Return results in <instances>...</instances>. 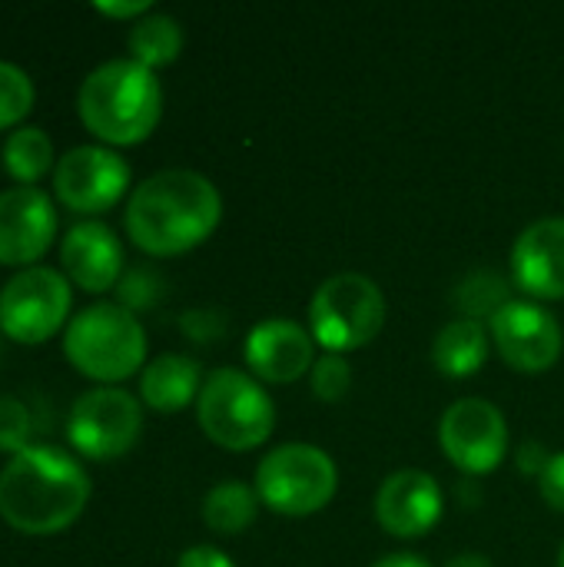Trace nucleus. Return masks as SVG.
I'll return each mask as SVG.
<instances>
[{
    "mask_svg": "<svg viewBox=\"0 0 564 567\" xmlns=\"http://www.w3.org/2000/svg\"><path fill=\"white\" fill-rule=\"evenodd\" d=\"M223 219L219 189L193 169H163L143 179L126 203V236L150 256H183L206 243Z\"/></svg>",
    "mask_w": 564,
    "mask_h": 567,
    "instance_id": "nucleus-1",
    "label": "nucleus"
},
{
    "mask_svg": "<svg viewBox=\"0 0 564 567\" xmlns=\"http://www.w3.org/2000/svg\"><path fill=\"white\" fill-rule=\"evenodd\" d=\"M90 502L83 465L57 445H27L0 472V518L20 535H60Z\"/></svg>",
    "mask_w": 564,
    "mask_h": 567,
    "instance_id": "nucleus-2",
    "label": "nucleus"
},
{
    "mask_svg": "<svg viewBox=\"0 0 564 567\" xmlns=\"http://www.w3.org/2000/svg\"><path fill=\"white\" fill-rule=\"evenodd\" d=\"M76 110L96 140L110 146H136L163 116V86L156 73L133 56L106 60L80 83Z\"/></svg>",
    "mask_w": 564,
    "mask_h": 567,
    "instance_id": "nucleus-3",
    "label": "nucleus"
},
{
    "mask_svg": "<svg viewBox=\"0 0 564 567\" xmlns=\"http://www.w3.org/2000/svg\"><path fill=\"white\" fill-rule=\"evenodd\" d=\"M63 355L80 375L113 385L143 369L146 332L126 306L96 302L70 319L63 332Z\"/></svg>",
    "mask_w": 564,
    "mask_h": 567,
    "instance_id": "nucleus-4",
    "label": "nucleus"
},
{
    "mask_svg": "<svg viewBox=\"0 0 564 567\" xmlns=\"http://www.w3.org/2000/svg\"><path fill=\"white\" fill-rule=\"evenodd\" d=\"M196 419L206 439L219 449L249 452L273 435L276 409L253 375L239 369H216L199 389Z\"/></svg>",
    "mask_w": 564,
    "mask_h": 567,
    "instance_id": "nucleus-5",
    "label": "nucleus"
},
{
    "mask_svg": "<svg viewBox=\"0 0 564 567\" xmlns=\"http://www.w3.org/2000/svg\"><path fill=\"white\" fill-rule=\"evenodd\" d=\"M386 322V296L362 272L329 276L309 302L312 339L326 352H356L369 346Z\"/></svg>",
    "mask_w": 564,
    "mask_h": 567,
    "instance_id": "nucleus-6",
    "label": "nucleus"
},
{
    "mask_svg": "<svg viewBox=\"0 0 564 567\" xmlns=\"http://www.w3.org/2000/svg\"><path fill=\"white\" fill-rule=\"evenodd\" d=\"M339 485L336 462L306 442H289L273 449L256 468L259 502L286 518H306L322 512Z\"/></svg>",
    "mask_w": 564,
    "mask_h": 567,
    "instance_id": "nucleus-7",
    "label": "nucleus"
},
{
    "mask_svg": "<svg viewBox=\"0 0 564 567\" xmlns=\"http://www.w3.org/2000/svg\"><path fill=\"white\" fill-rule=\"evenodd\" d=\"M70 279L47 266L20 269L0 289V332L17 346H40L70 326Z\"/></svg>",
    "mask_w": 564,
    "mask_h": 567,
    "instance_id": "nucleus-8",
    "label": "nucleus"
},
{
    "mask_svg": "<svg viewBox=\"0 0 564 567\" xmlns=\"http://www.w3.org/2000/svg\"><path fill=\"white\" fill-rule=\"evenodd\" d=\"M143 432V405L113 385L83 392L70 409L66 439L70 445L93 462H113L126 455Z\"/></svg>",
    "mask_w": 564,
    "mask_h": 567,
    "instance_id": "nucleus-9",
    "label": "nucleus"
},
{
    "mask_svg": "<svg viewBox=\"0 0 564 567\" xmlns=\"http://www.w3.org/2000/svg\"><path fill=\"white\" fill-rule=\"evenodd\" d=\"M439 442L455 468L465 475H489L505 462L509 425L502 409L489 399H459L439 422Z\"/></svg>",
    "mask_w": 564,
    "mask_h": 567,
    "instance_id": "nucleus-10",
    "label": "nucleus"
},
{
    "mask_svg": "<svg viewBox=\"0 0 564 567\" xmlns=\"http://www.w3.org/2000/svg\"><path fill=\"white\" fill-rule=\"evenodd\" d=\"M130 189V166L120 153L106 146H73L57 159L53 193L80 216H96L113 209Z\"/></svg>",
    "mask_w": 564,
    "mask_h": 567,
    "instance_id": "nucleus-11",
    "label": "nucleus"
},
{
    "mask_svg": "<svg viewBox=\"0 0 564 567\" xmlns=\"http://www.w3.org/2000/svg\"><path fill=\"white\" fill-rule=\"evenodd\" d=\"M489 336L499 355L525 375L548 372L562 359V326L545 306L532 299H512L505 309H499L489 322Z\"/></svg>",
    "mask_w": 564,
    "mask_h": 567,
    "instance_id": "nucleus-12",
    "label": "nucleus"
},
{
    "mask_svg": "<svg viewBox=\"0 0 564 567\" xmlns=\"http://www.w3.org/2000/svg\"><path fill=\"white\" fill-rule=\"evenodd\" d=\"M57 239L53 199L37 186L0 193V266H33Z\"/></svg>",
    "mask_w": 564,
    "mask_h": 567,
    "instance_id": "nucleus-13",
    "label": "nucleus"
},
{
    "mask_svg": "<svg viewBox=\"0 0 564 567\" xmlns=\"http://www.w3.org/2000/svg\"><path fill=\"white\" fill-rule=\"evenodd\" d=\"M442 488L429 472H392L376 492V522L396 538H422L442 518Z\"/></svg>",
    "mask_w": 564,
    "mask_h": 567,
    "instance_id": "nucleus-14",
    "label": "nucleus"
},
{
    "mask_svg": "<svg viewBox=\"0 0 564 567\" xmlns=\"http://www.w3.org/2000/svg\"><path fill=\"white\" fill-rule=\"evenodd\" d=\"M316 339L289 319H263L246 336V365L263 382L289 385L316 365Z\"/></svg>",
    "mask_w": 564,
    "mask_h": 567,
    "instance_id": "nucleus-15",
    "label": "nucleus"
},
{
    "mask_svg": "<svg viewBox=\"0 0 564 567\" xmlns=\"http://www.w3.org/2000/svg\"><path fill=\"white\" fill-rule=\"evenodd\" d=\"M512 279L539 299H564V219L548 216L522 229L512 246Z\"/></svg>",
    "mask_w": 564,
    "mask_h": 567,
    "instance_id": "nucleus-16",
    "label": "nucleus"
},
{
    "mask_svg": "<svg viewBox=\"0 0 564 567\" xmlns=\"http://www.w3.org/2000/svg\"><path fill=\"white\" fill-rule=\"evenodd\" d=\"M60 266L63 276L83 292H106L120 282L123 246L106 223L83 219L66 229L60 243Z\"/></svg>",
    "mask_w": 564,
    "mask_h": 567,
    "instance_id": "nucleus-17",
    "label": "nucleus"
},
{
    "mask_svg": "<svg viewBox=\"0 0 564 567\" xmlns=\"http://www.w3.org/2000/svg\"><path fill=\"white\" fill-rule=\"evenodd\" d=\"M199 389H203L199 362L176 352L153 359L140 375V399L153 412H180L199 399Z\"/></svg>",
    "mask_w": 564,
    "mask_h": 567,
    "instance_id": "nucleus-18",
    "label": "nucleus"
},
{
    "mask_svg": "<svg viewBox=\"0 0 564 567\" xmlns=\"http://www.w3.org/2000/svg\"><path fill=\"white\" fill-rule=\"evenodd\" d=\"M489 329L475 319H452L432 342V362L449 379L475 375L489 359Z\"/></svg>",
    "mask_w": 564,
    "mask_h": 567,
    "instance_id": "nucleus-19",
    "label": "nucleus"
},
{
    "mask_svg": "<svg viewBox=\"0 0 564 567\" xmlns=\"http://www.w3.org/2000/svg\"><path fill=\"white\" fill-rule=\"evenodd\" d=\"M259 505L263 502H259L256 488H249L243 482H223V485H213L206 492L203 522L216 535H243L246 528H253Z\"/></svg>",
    "mask_w": 564,
    "mask_h": 567,
    "instance_id": "nucleus-20",
    "label": "nucleus"
},
{
    "mask_svg": "<svg viewBox=\"0 0 564 567\" xmlns=\"http://www.w3.org/2000/svg\"><path fill=\"white\" fill-rule=\"evenodd\" d=\"M130 53L136 63H143L146 70H160L170 66L180 50H183V27L170 17V13H146L130 27Z\"/></svg>",
    "mask_w": 564,
    "mask_h": 567,
    "instance_id": "nucleus-21",
    "label": "nucleus"
},
{
    "mask_svg": "<svg viewBox=\"0 0 564 567\" xmlns=\"http://www.w3.org/2000/svg\"><path fill=\"white\" fill-rule=\"evenodd\" d=\"M3 169L13 183L20 186H33L40 183L50 169H57L53 163V143L43 130L37 126H20L7 136L3 143Z\"/></svg>",
    "mask_w": 564,
    "mask_h": 567,
    "instance_id": "nucleus-22",
    "label": "nucleus"
},
{
    "mask_svg": "<svg viewBox=\"0 0 564 567\" xmlns=\"http://www.w3.org/2000/svg\"><path fill=\"white\" fill-rule=\"evenodd\" d=\"M455 302H459V309L465 312V319H475V322H479V316H485V319L492 322V316L512 302V299H509V282H505L502 276L489 272V269L472 272V276L455 289Z\"/></svg>",
    "mask_w": 564,
    "mask_h": 567,
    "instance_id": "nucleus-23",
    "label": "nucleus"
},
{
    "mask_svg": "<svg viewBox=\"0 0 564 567\" xmlns=\"http://www.w3.org/2000/svg\"><path fill=\"white\" fill-rule=\"evenodd\" d=\"M33 110V80L10 60H0V130H13Z\"/></svg>",
    "mask_w": 564,
    "mask_h": 567,
    "instance_id": "nucleus-24",
    "label": "nucleus"
},
{
    "mask_svg": "<svg viewBox=\"0 0 564 567\" xmlns=\"http://www.w3.org/2000/svg\"><path fill=\"white\" fill-rule=\"evenodd\" d=\"M309 382H312V395L319 402H339L352 389V369H349V362L342 355L326 352L322 359H316V365L309 372Z\"/></svg>",
    "mask_w": 564,
    "mask_h": 567,
    "instance_id": "nucleus-25",
    "label": "nucleus"
},
{
    "mask_svg": "<svg viewBox=\"0 0 564 567\" xmlns=\"http://www.w3.org/2000/svg\"><path fill=\"white\" fill-rule=\"evenodd\" d=\"M30 439V412L23 402H17L13 395H0V452H10V458L17 452L27 449Z\"/></svg>",
    "mask_w": 564,
    "mask_h": 567,
    "instance_id": "nucleus-26",
    "label": "nucleus"
},
{
    "mask_svg": "<svg viewBox=\"0 0 564 567\" xmlns=\"http://www.w3.org/2000/svg\"><path fill=\"white\" fill-rule=\"evenodd\" d=\"M539 488H542V498H545L555 512H564V452L552 455L548 468L539 475Z\"/></svg>",
    "mask_w": 564,
    "mask_h": 567,
    "instance_id": "nucleus-27",
    "label": "nucleus"
},
{
    "mask_svg": "<svg viewBox=\"0 0 564 567\" xmlns=\"http://www.w3.org/2000/svg\"><path fill=\"white\" fill-rule=\"evenodd\" d=\"M176 567H236L219 548H213V545H196V548H186L183 555H180V561Z\"/></svg>",
    "mask_w": 564,
    "mask_h": 567,
    "instance_id": "nucleus-28",
    "label": "nucleus"
},
{
    "mask_svg": "<svg viewBox=\"0 0 564 567\" xmlns=\"http://www.w3.org/2000/svg\"><path fill=\"white\" fill-rule=\"evenodd\" d=\"M93 10L106 13V17H116V20H140L150 13V0H130V3H106V0H96Z\"/></svg>",
    "mask_w": 564,
    "mask_h": 567,
    "instance_id": "nucleus-29",
    "label": "nucleus"
},
{
    "mask_svg": "<svg viewBox=\"0 0 564 567\" xmlns=\"http://www.w3.org/2000/svg\"><path fill=\"white\" fill-rule=\"evenodd\" d=\"M372 567H429L419 555H386L379 558Z\"/></svg>",
    "mask_w": 564,
    "mask_h": 567,
    "instance_id": "nucleus-30",
    "label": "nucleus"
},
{
    "mask_svg": "<svg viewBox=\"0 0 564 567\" xmlns=\"http://www.w3.org/2000/svg\"><path fill=\"white\" fill-rule=\"evenodd\" d=\"M445 567H495L485 555H475V551H465V555H455V558H449Z\"/></svg>",
    "mask_w": 564,
    "mask_h": 567,
    "instance_id": "nucleus-31",
    "label": "nucleus"
},
{
    "mask_svg": "<svg viewBox=\"0 0 564 567\" xmlns=\"http://www.w3.org/2000/svg\"><path fill=\"white\" fill-rule=\"evenodd\" d=\"M558 567H564V545H562V551H558Z\"/></svg>",
    "mask_w": 564,
    "mask_h": 567,
    "instance_id": "nucleus-32",
    "label": "nucleus"
}]
</instances>
